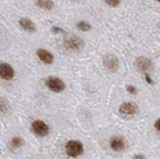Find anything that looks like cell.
Masks as SVG:
<instances>
[{"label": "cell", "instance_id": "6da1fadb", "mask_svg": "<svg viewBox=\"0 0 160 159\" xmlns=\"http://www.w3.org/2000/svg\"><path fill=\"white\" fill-rule=\"evenodd\" d=\"M84 152V145L79 140H68L65 143V153L71 158H78Z\"/></svg>", "mask_w": 160, "mask_h": 159}, {"label": "cell", "instance_id": "7a4b0ae2", "mask_svg": "<svg viewBox=\"0 0 160 159\" xmlns=\"http://www.w3.org/2000/svg\"><path fill=\"white\" fill-rule=\"evenodd\" d=\"M45 86H46L50 91L55 92V93H60L64 91L65 87H66L62 79H60L56 76L48 77L46 80H45Z\"/></svg>", "mask_w": 160, "mask_h": 159}, {"label": "cell", "instance_id": "3957f363", "mask_svg": "<svg viewBox=\"0 0 160 159\" xmlns=\"http://www.w3.org/2000/svg\"><path fill=\"white\" fill-rule=\"evenodd\" d=\"M31 131L39 137H44L49 134V126L48 124L40 119H36L31 123Z\"/></svg>", "mask_w": 160, "mask_h": 159}, {"label": "cell", "instance_id": "277c9868", "mask_svg": "<svg viewBox=\"0 0 160 159\" xmlns=\"http://www.w3.org/2000/svg\"><path fill=\"white\" fill-rule=\"evenodd\" d=\"M118 111L121 115L131 117V116L136 115L138 113V106H137V104L134 102L126 101V102H123L120 104Z\"/></svg>", "mask_w": 160, "mask_h": 159}, {"label": "cell", "instance_id": "5b68a950", "mask_svg": "<svg viewBox=\"0 0 160 159\" xmlns=\"http://www.w3.org/2000/svg\"><path fill=\"white\" fill-rule=\"evenodd\" d=\"M65 47H66L68 50L71 51H78L83 47V40L77 35H72L70 34L68 35L64 40Z\"/></svg>", "mask_w": 160, "mask_h": 159}, {"label": "cell", "instance_id": "8992f818", "mask_svg": "<svg viewBox=\"0 0 160 159\" xmlns=\"http://www.w3.org/2000/svg\"><path fill=\"white\" fill-rule=\"evenodd\" d=\"M109 147L115 152H121L126 148V141L121 136H113L109 140Z\"/></svg>", "mask_w": 160, "mask_h": 159}, {"label": "cell", "instance_id": "52a82bcc", "mask_svg": "<svg viewBox=\"0 0 160 159\" xmlns=\"http://www.w3.org/2000/svg\"><path fill=\"white\" fill-rule=\"evenodd\" d=\"M15 76V71L13 67L8 63L1 62L0 63V78L3 80L9 81Z\"/></svg>", "mask_w": 160, "mask_h": 159}, {"label": "cell", "instance_id": "ba28073f", "mask_svg": "<svg viewBox=\"0 0 160 159\" xmlns=\"http://www.w3.org/2000/svg\"><path fill=\"white\" fill-rule=\"evenodd\" d=\"M104 66L106 67L109 71H116L119 67V61L114 55H106L104 57Z\"/></svg>", "mask_w": 160, "mask_h": 159}, {"label": "cell", "instance_id": "9c48e42d", "mask_svg": "<svg viewBox=\"0 0 160 159\" xmlns=\"http://www.w3.org/2000/svg\"><path fill=\"white\" fill-rule=\"evenodd\" d=\"M36 55L40 61H42L45 64H51L54 61V57L49 51L45 50V49L40 48L36 51Z\"/></svg>", "mask_w": 160, "mask_h": 159}, {"label": "cell", "instance_id": "30bf717a", "mask_svg": "<svg viewBox=\"0 0 160 159\" xmlns=\"http://www.w3.org/2000/svg\"><path fill=\"white\" fill-rule=\"evenodd\" d=\"M136 66L140 71H142L146 74V72L151 69L152 64L150 62L149 59L144 58V57H139L136 59Z\"/></svg>", "mask_w": 160, "mask_h": 159}, {"label": "cell", "instance_id": "8fae6325", "mask_svg": "<svg viewBox=\"0 0 160 159\" xmlns=\"http://www.w3.org/2000/svg\"><path fill=\"white\" fill-rule=\"evenodd\" d=\"M19 24H20V26L24 29V30H26L28 32H34L35 30H36V26H35V24L31 20L27 19V18L20 19Z\"/></svg>", "mask_w": 160, "mask_h": 159}, {"label": "cell", "instance_id": "7c38bea8", "mask_svg": "<svg viewBox=\"0 0 160 159\" xmlns=\"http://www.w3.org/2000/svg\"><path fill=\"white\" fill-rule=\"evenodd\" d=\"M36 4L39 7L46 9V10H51L53 8V2L51 0H37Z\"/></svg>", "mask_w": 160, "mask_h": 159}, {"label": "cell", "instance_id": "4fadbf2b", "mask_svg": "<svg viewBox=\"0 0 160 159\" xmlns=\"http://www.w3.org/2000/svg\"><path fill=\"white\" fill-rule=\"evenodd\" d=\"M10 144H11V146L15 149L17 148H20L23 144H24V140L20 137V136H15L11 139V141H10Z\"/></svg>", "mask_w": 160, "mask_h": 159}, {"label": "cell", "instance_id": "5bb4252c", "mask_svg": "<svg viewBox=\"0 0 160 159\" xmlns=\"http://www.w3.org/2000/svg\"><path fill=\"white\" fill-rule=\"evenodd\" d=\"M77 28L80 29V30H82V31H88V30H90L91 26H90L89 23L85 22V21H79L77 23Z\"/></svg>", "mask_w": 160, "mask_h": 159}, {"label": "cell", "instance_id": "9a60e30c", "mask_svg": "<svg viewBox=\"0 0 160 159\" xmlns=\"http://www.w3.org/2000/svg\"><path fill=\"white\" fill-rule=\"evenodd\" d=\"M9 109L8 103L3 98H0V113H6Z\"/></svg>", "mask_w": 160, "mask_h": 159}, {"label": "cell", "instance_id": "2e32d148", "mask_svg": "<svg viewBox=\"0 0 160 159\" xmlns=\"http://www.w3.org/2000/svg\"><path fill=\"white\" fill-rule=\"evenodd\" d=\"M105 2H106L109 6L115 7V6H117L118 4L120 3V0H105Z\"/></svg>", "mask_w": 160, "mask_h": 159}, {"label": "cell", "instance_id": "e0dca14e", "mask_svg": "<svg viewBox=\"0 0 160 159\" xmlns=\"http://www.w3.org/2000/svg\"><path fill=\"white\" fill-rule=\"evenodd\" d=\"M127 91L129 93H131V94H136L137 93V89L135 88L134 86H132V85H129V86H127Z\"/></svg>", "mask_w": 160, "mask_h": 159}, {"label": "cell", "instance_id": "ac0fdd59", "mask_svg": "<svg viewBox=\"0 0 160 159\" xmlns=\"http://www.w3.org/2000/svg\"><path fill=\"white\" fill-rule=\"evenodd\" d=\"M159 123H160V121H159V119H157L156 121H155V123H154V128L156 129V131H160V126H159Z\"/></svg>", "mask_w": 160, "mask_h": 159}, {"label": "cell", "instance_id": "d6986e66", "mask_svg": "<svg viewBox=\"0 0 160 159\" xmlns=\"http://www.w3.org/2000/svg\"><path fill=\"white\" fill-rule=\"evenodd\" d=\"M133 159H146V158H145L143 154H136V155L133 157Z\"/></svg>", "mask_w": 160, "mask_h": 159}, {"label": "cell", "instance_id": "ffe728a7", "mask_svg": "<svg viewBox=\"0 0 160 159\" xmlns=\"http://www.w3.org/2000/svg\"><path fill=\"white\" fill-rule=\"evenodd\" d=\"M156 1H160V0H156Z\"/></svg>", "mask_w": 160, "mask_h": 159}]
</instances>
